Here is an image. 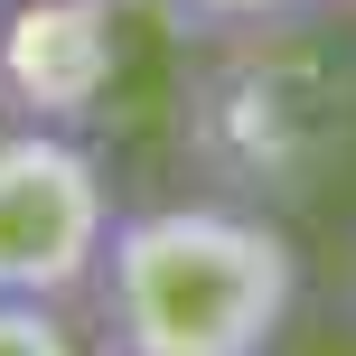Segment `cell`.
Here are the masks:
<instances>
[{"mask_svg":"<svg viewBox=\"0 0 356 356\" xmlns=\"http://www.w3.org/2000/svg\"><path fill=\"white\" fill-rule=\"evenodd\" d=\"M122 197L113 160L66 122H0V300L85 309Z\"/></svg>","mask_w":356,"mask_h":356,"instance_id":"cell-3","label":"cell"},{"mask_svg":"<svg viewBox=\"0 0 356 356\" xmlns=\"http://www.w3.org/2000/svg\"><path fill=\"white\" fill-rule=\"evenodd\" d=\"M0 356H94L85 309H56V300H0Z\"/></svg>","mask_w":356,"mask_h":356,"instance_id":"cell-6","label":"cell"},{"mask_svg":"<svg viewBox=\"0 0 356 356\" xmlns=\"http://www.w3.org/2000/svg\"><path fill=\"white\" fill-rule=\"evenodd\" d=\"M347 300H356V272H347Z\"/></svg>","mask_w":356,"mask_h":356,"instance_id":"cell-8","label":"cell"},{"mask_svg":"<svg viewBox=\"0 0 356 356\" xmlns=\"http://www.w3.org/2000/svg\"><path fill=\"white\" fill-rule=\"evenodd\" d=\"M300 309V253L244 197L122 207L85 291L94 356H272Z\"/></svg>","mask_w":356,"mask_h":356,"instance_id":"cell-1","label":"cell"},{"mask_svg":"<svg viewBox=\"0 0 356 356\" xmlns=\"http://www.w3.org/2000/svg\"><path fill=\"white\" fill-rule=\"evenodd\" d=\"M328 85L300 56V38H263V47H207L188 75V160L207 169L216 197H309L328 160Z\"/></svg>","mask_w":356,"mask_h":356,"instance_id":"cell-2","label":"cell"},{"mask_svg":"<svg viewBox=\"0 0 356 356\" xmlns=\"http://www.w3.org/2000/svg\"><path fill=\"white\" fill-rule=\"evenodd\" d=\"M169 47L207 56V47H263V38H309L328 0H131Z\"/></svg>","mask_w":356,"mask_h":356,"instance_id":"cell-5","label":"cell"},{"mask_svg":"<svg viewBox=\"0 0 356 356\" xmlns=\"http://www.w3.org/2000/svg\"><path fill=\"white\" fill-rule=\"evenodd\" d=\"M131 0H0V122L85 131L122 75Z\"/></svg>","mask_w":356,"mask_h":356,"instance_id":"cell-4","label":"cell"},{"mask_svg":"<svg viewBox=\"0 0 356 356\" xmlns=\"http://www.w3.org/2000/svg\"><path fill=\"white\" fill-rule=\"evenodd\" d=\"M328 10H356V0H328Z\"/></svg>","mask_w":356,"mask_h":356,"instance_id":"cell-7","label":"cell"}]
</instances>
